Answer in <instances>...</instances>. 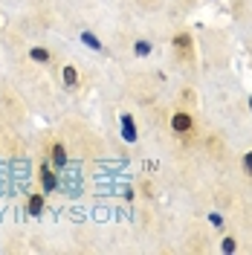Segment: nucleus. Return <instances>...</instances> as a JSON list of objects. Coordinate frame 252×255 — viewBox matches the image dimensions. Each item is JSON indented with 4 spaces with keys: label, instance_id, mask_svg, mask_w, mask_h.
Masks as SVG:
<instances>
[{
    "label": "nucleus",
    "instance_id": "1",
    "mask_svg": "<svg viewBox=\"0 0 252 255\" xmlns=\"http://www.w3.org/2000/svg\"><path fill=\"white\" fill-rule=\"evenodd\" d=\"M171 128H174V133H189L191 128H194V119H191L189 113H174Z\"/></svg>",
    "mask_w": 252,
    "mask_h": 255
},
{
    "label": "nucleus",
    "instance_id": "2",
    "mask_svg": "<svg viewBox=\"0 0 252 255\" xmlns=\"http://www.w3.org/2000/svg\"><path fill=\"white\" fill-rule=\"evenodd\" d=\"M174 47H177V52H180V55H189V52H191V38L186 35V32L174 35Z\"/></svg>",
    "mask_w": 252,
    "mask_h": 255
},
{
    "label": "nucleus",
    "instance_id": "3",
    "mask_svg": "<svg viewBox=\"0 0 252 255\" xmlns=\"http://www.w3.org/2000/svg\"><path fill=\"white\" fill-rule=\"evenodd\" d=\"M41 183H44V191H55V189H58V177L52 174L47 165L41 168Z\"/></svg>",
    "mask_w": 252,
    "mask_h": 255
},
{
    "label": "nucleus",
    "instance_id": "4",
    "mask_svg": "<svg viewBox=\"0 0 252 255\" xmlns=\"http://www.w3.org/2000/svg\"><path fill=\"white\" fill-rule=\"evenodd\" d=\"M52 162H55V168H67V151L61 142L52 145Z\"/></svg>",
    "mask_w": 252,
    "mask_h": 255
},
{
    "label": "nucleus",
    "instance_id": "5",
    "mask_svg": "<svg viewBox=\"0 0 252 255\" xmlns=\"http://www.w3.org/2000/svg\"><path fill=\"white\" fill-rule=\"evenodd\" d=\"M122 133L127 142H136V128H133V116H122Z\"/></svg>",
    "mask_w": 252,
    "mask_h": 255
},
{
    "label": "nucleus",
    "instance_id": "6",
    "mask_svg": "<svg viewBox=\"0 0 252 255\" xmlns=\"http://www.w3.org/2000/svg\"><path fill=\"white\" fill-rule=\"evenodd\" d=\"M61 79H64V84H67V87H76V84H79V70L67 64V67L61 70Z\"/></svg>",
    "mask_w": 252,
    "mask_h": 255
},
{
    "label": "nucleus",
    "instance_id": "7",
    "mask_svg": "<svg viewBox=\"0 0 252 255\" xmlns=\"http://www.w3.org/2000/svg\"><path fill=\"white\" fill-rule=\"evenodd\" d=\"M29 55H32V61H38V64H49V49H44V47H32L29 49Z\"/></svg>",
    "mask_w": 252,
    "mask_h": 255
},
{
    "label": "nucleus",
    "instance_id": "8",
    "mask_svg": "<svg viewBox=\"0 0 252 255\" xmlns=\"http://www.w3.org/2000/svg\"><path fill=\"white\" fill-rule=\"evenodd\" d=\"M41 209H44V197H41V194H32L29 197V212L32 215H41Z\"/></svg>",
    "mask_w": 252,
    "mask_h": 255
},
{
    "label": "nucleus",
    "instance_id": "9",
    "mask_svg": "<svg viewBox=\"0 0 252 255\" xmlns=\"http://www.w3.org/2000/svg\"><path fill=\"white\" fill-rule=\"evenodd\" d=\"M133 52H136V55H148V52H151V44H148V41H136V44H133Z\"/></svg>",
    "mask_w": 252,
    "mask_h": 255
},
{
    "label": "nucleus",
    "instance_id": "10",
    "mask_svg": "<svg viewBox=\"0 0 252 255\" xmlns=\"http://www.w3.org/2000/svg\"><path fill=\"white\" fill-rule=\"evenodd\" d=\"M81 38H84V44H90V47H93V49H102V44L96 41V38H93V35H90V32H84Z\"/></svg>",
    "mask_w": 252,
    "mask_h": 255
},
{
    "label": "nucleus",
    "instance_id": "11",
    "mask_svg": "<svg viewBox=\"0 0 252 255\" xmlns=\"http://www.w3.org/2000/svg\"><path fill=\"white\" fill-rule=\"evenodd\" d=\"M244 171L252 177V151H250V154H244Z\"/></svg>",
    "mask_w": 252,
    "mask_h": 255
},
{
    "label": "nucleus",
    "instance_id": "12",
    "mask_svg": "<svg viewBox=\"0 0 252 255\" xmlns=\"http://www.w3.org/2000/svg\"><path fill=\"white\" fill-rule=\"evenodd\" d=\"M235 247H238L235 238H226V241H223V253H235Z\"/></svg>",
    "mask_w": 252,
    "mask_h": 255
},
{
    "label": "nucleus",
    "instance_id": "13",
    "mask_svg": "<svg viewBox=\"0 0 252 255\" xmlns=\"http://www.w3.org/2000/svg\"><path fill=\"white\" fill-rule=\"evenodd\" d=\"M250 108H252V99H250Z\"/></svg>",
    "mask_w": 252,
    "mask_h": 255
}]
</instances>
